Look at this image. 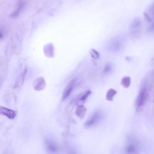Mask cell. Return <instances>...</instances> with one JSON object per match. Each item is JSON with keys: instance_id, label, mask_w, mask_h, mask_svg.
I'll use <instances>...</instances> for the list:
<instances>
[{"instance_id": "obj_11", "label": "cell", "mask_w": 154, "mask_h": 154, "mask_svg": "<svg viewBox=\"0 0 154 154\" xmlns=\"http://www.w3.org/2000/svg\"><path fill=\"white\" fill-rule=\"evenodd\" d=\"M116 90L113 89H110L107 92L106 95V99L109 101H112L114 96L117 94Z\"/></svg>"}, {"instance_id": "obj_17", "label": "cell", "mask_w": 154, "mask_h": 154, "mask_svg": "<svg viewBox=\"0 0 154 154\" xmlns=\"http://www.w3.org/2000/svg\"><path fill=\"white\" fill-rule=\"evenodd\" d=\"M27 71V67H26L24 71L21 74V76L22 80V84H23L24 81L25 77Z\"/></svg>"}, {"instance_id": "obj_18", "label": "cell", "mask_w": 154, "mask_h": 154, "mask_svg": "<svg viewBox=\"0 0 154 154\" xmlns=\"http://www.w3.org/2000/svg\"><path fill=\"white\" fill-rule=\"evenodd\" d=\"M144 15L148 22L150 23L152 22L153 19L146 12L144 13Z\"/></svg>"}, {"instance_id": "obj_5", "label": "cell", "mask_w": 154, "mask_h": 154, "mask_svg": "<svg viewBox=\"0 0 154 154\" xmlns=\"http://www.w3.org/2000/svg\"><path fill=\"white\" fill-rule=\"evenodd\" d=\"M33 85L34 90L36 91H40L45 88L46 84L43 77H38L34 81Z\"/></svg>"}, {"instance_id": "obj_9", "label": "cell", "mask_w": 154, "mask_h": 154, "mask_svg": "<svg viewBox=\"0 0 154 154\" xmlns=\"http://www.w3.org/2000/svg\"><path fill=\"white\" fill-rule=\"evenodd\" d=\"M87 109L82 105L77 106L75 111V113L77 116L81 119L83 118L86 115Z\"/></svg>"}, {"instance_id": "obj_19", "label": "cell", "mask_w": 154, "mask_h": 154, "mask_svg": "<svg viewBox=\"0 0 154 154\" xmlns=\"http://www.w3.org/2000/svg\"><path fill=\"white\" fill-rule=\"evenodd\" d=\"M3 36V33L0 31V40L2 38Z\"/></svg>"}, {"instance_id": "obj_15", "label": "cell", "mask_w": 154, "mask_h": 154, "mask_svg": "<svg viewBox=\"0 0 154 154\" xmlns=\"http://www.w3.org/2000/svg\"><path fill=\"white\" fill-rule=\"evenodd\" d=\"M91 93L92 92L90 90L86 91L81 96V97L79 100V101L82 102H84Z\"/></svg>"}, {"instance_id": "obj_2", "label": "cell", "mask_w": 154, "mask_h": 154, "mask_svg": "<svg viewBox=\"0 0 154 154\" xmlns=\"http://www.w3.org/2000/svg\"><path fill=\"white\" fill-rule=\"evenodd\" d=\"M103 114V112L100 110L94 111L85 123L84 127L86 128H90L98 124L102 120Z\"/></svg>"}, {"instance_id": "obj_16", "label": "cell", "mask_w": 154, "mask_h": 154, "mask_svg": "<svg viewBox=\"0 0 154 154\" xmlns=\"http://www.w3.org/2000/svg\"><path fill=\"white\" fill-rule=\"evenodd\" d=\"M91 55L93 58L96 59H99V53L97 51L92 50L91 52Z\"/></svg>"}, {"instance_id": "obj_3", "label": "cell", "mask_w": 154, "mask_h": 154, "mask_svg": "<svg viewBox=\"0 0 154 154\" xmlns=\"http://www.w3.org/2000/svg\"><path fill=\"white\" fill-rule=\"evenodd\" d=\"M141 26L142 21L140 18H137L134 19L129 27V31L132 36L136 38L139 36L141 32Z\"/></svg>"}, {"instance_id": "obj_6", "label": "cell", "mask_w": 154, "mask_h": 154, "mask_svg": "<svg viewBox=\"0 0 154 154\" xmlns=\"http://www.w3.org/2000/svg\"><path fill=\"white\" fill-rule=\"evenodd\" d=\"M45 145L47 151L50 153L55 154L58 151V147L54 141L47 140L45 142Z\"/></svg>"}, {"instance_id": "obj_12", "label": "cell", "mask_w": 154, "mask_h": 154, "mask_svg": "<svg viewBox=\"0 0 154 154\" xmlns=\"http://www.w3.org/2000/svg\"><path fill=\"white\" fill-rule=\"evenodd\" d=\"M131 79L130 76H125L121 80V84L125 88H127L130 86Z\"/></svg>"}, {"instance_id": "obj_10", "label": "cell", "mask_w": 154, "mask_h": 154, "mask_svg": "<svg viewBox=\"0 0 154 154\" xmlns=\"http://www.w3.org/2000/svg\"><path fill=\"white\" fill-rule=\"evenodd\" d=\"M24 6V2L22 1L19 2L18 4V8L10 15V17L13 18H15L18 17L20 15Z\"/></svg>"}, {"instance_id": "obj_7", "label": "cell", "mask_w": 154, "mask_h": 154, "mask_svg": "<svg viewBox=\"0 0 154 154\" xmlns=\"http://www.w3.org/2000/svg\"><path fill=\"white\" fill-rule=\"evenodd\" d=\"M0 115L5 116L9 119H13L16 116L15 111L0 106Z\"/></svg>"}, {"instance_id": "obj_1", "label": "cell", "mask_w": 154, "mask_h": 154, "mask_svg": "<svg viewBox=\"0 0 154 154\" xmlns=\"http://www.w3.org/2000/svg\"><path fill=\"white\" fill-rule=\"evenodd\" d=\"M153 73V71L150 72L142 81L136 102V107L138 111L142 109L149 98V88L152 86Z\"/></svg>"}, {"instance_id": "obj_8", "label": "cell", "mask_w": 154, "mask_h": 154, "mask_svg": "<svg viewBox=\"0 0 154 154\" xmlns=\"http://www.w3.org/2000/svg\"><path fill=\"white\" fill-rule=\"evenodd\" d=\"M76 78L72 80L67 85L64 90L62 94V100H64L68 98L72 92L73 88L76 81Z\"/></svg>"}, {"instance_id": "obj_13", "label": "cell", "mask_w": 154, "mask_h": 154, "mask_svg": "<svg viewBox=\"0 0 154 154\" xmlns=\"http://www.w3.org/2000/svg\"><path fill=\"white\" fill-rule=\"evenodd\" d=\"M113 70V65L111 63H108L106 64L104 69V73L107 75L111 74Z\"/></svg>"}, {"instance_id": "obj_14", "label": "cell", "mask_w": 154, "mask_h": 154, "mask_svg": "<svg viewBox=\"0 0 154 154\" xmlns=\"http://www.w3.org/2000/svg\"><path fill=\"white\" fill-rule=\"evenodd\" d=\"M127 154H137V149L133 144H130L127 147L126 149Z\"/></svg>"}, {"instance_id": "obj_4", "label": "cell", "mask_w": 154, "mask_h": 154, "mask_svg": "<svg viewBox=\"0 0 154 154\" xmlns=\"http://www.w3.org/2000/svg\"><path fill=\"white\" fill-rule=\"evenodd\" d=\"M123 44L122 38L119 36L113 38L110 43L109 50L112 52H118L121 50Z\"/></svg>"}]
</instances>
